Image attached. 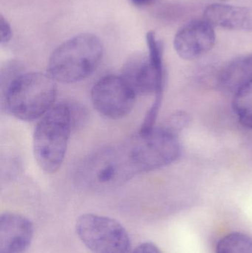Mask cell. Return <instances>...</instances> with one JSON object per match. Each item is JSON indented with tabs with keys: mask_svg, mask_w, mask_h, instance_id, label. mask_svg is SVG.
<instances>
[{
	"mask_svg": "<svg viewBox=\"0 0 252 253\" xmlns=\"http://www.w3.org/2000/svg\"><path fill=\"white\" fill-rule=\"evenodd\" d=\"M132 253H163V252L155 244L145 242L138 246Z\"/></svg>",
	"mask_w": 252,
	"mask_h": 253,
	"instance_id": "17",
	"label": "cell"
},
{
	"mask_svg": "<svg viewBox=\"0 0 252 253\" xmlns=\"http://www.w3.org/2000/svg\"><path fill=\"white\" fill-rule=\"evenodd\" d=\"M148 55L135 54L124 64L122 78L137 95H155L162 102L164 87V44L153 31L146 35Z\"/></svg>",
	"mask_w": 252,
	"mask_h": 253,
	"instance_id": "5",
	"label": "cell"
},
{
	"mask_svg": "<svg viewBox=\"0 0 252 253\" xmlns=\"http://www.w3.org/2000/svg\"><path fill=\"white\" fill-rule=\"evenodd\" d=\"M104 47L94 34H78L61 44L50 56L48 74L56 82L78 83L90 77L102 62Z\"/></svg>",
	"mask_w": 252,
	"mask_h": 253,
	"instance_id": "1",
	"label": "cell"
},
{
	"mask_svg": "<svg viewBox=\"0 0 252 253\" xmlns=\"http://www.w3.org/2000/svg\"><path fill=\"white\" fill-rule=\"evenodd\" d=\"M34 237V226L28 218L13 212L0 217V253H25Z\"/></svg>",
	"mask_w": 252,
	"mask_h": 253,
	"instance_id": "10",
	"label": "cell"
},
{
	"mask_svg": "<svg viewBox=\"0 0 252 253\" xmlns=\"http://www.w3.org/2000/svg\"><path fill=\"white\" fill-rule=\"evenodd\" d=\"M233 109L241 124L252 129V83L235 95Z\"/></svg>",
	"mask_w": 252,
	"mask_h": 253,
	"instance_id": "14",
	"label": "cell"
},
{
	"mask_svg": "<svg viewBox=\"0 0 252 253\" xmlns=\"http://www.w3.org/2000/svg\"><path fill=\"white\" fill-rule=\"evenodd\" d=\"M155 1V0H130V1L136 7H144V6L149 5Z\"/></svg>",
	"mask_w": 252,
	"mask_h": 253,
	"instance_id": "18",
	"label": "cell"
},
{
	"mask_svg": "<svg viewBox=\"0 0 252 253\" xmlns=\"http://www.w3.org/2000/svg\"><path fill=\"white\" fill-rule=\"evenodd\" d=\"M76 233L93 253H129L130 239L118 221L96 214L81 215L76 221Z\"/></svg>",
	"mask_w": 252,
	"mask_h": 253,
	"instance_id": "7",
	"label": "cell"
},
{
	"mask_svg": "<svg viewBox=\"0 0 252 253\" xmlns=\"http://www.w3.org/2000/svg\"><path fill=\"white\" fill-rule=\"evenodd\" d=\"M214 27L205 19H194L176 34L174 48L184 60H195L210 52L216 44Z\"/></svg>",
	"mask_w": 252,
	"mask_h": 253,
	"instance_id": "9",
	"label": "cell"
},
{
	"mask_svg": "<svg viewBox=\"0 0 252 253\" xmlns=\"http://www.w3.org/2000/svg\"><path fill=\"white\" fill-rule=\"evenodd\" d=\"M204 19L213 27L252 32V9L244 6L216 3L206 7Z\"/></svg>",
	"mask_w": 252,
	"mask_h": 253,
	"instance_id": "11",
	"label": "cell"
},
{
	"mask_svg": "<svg viewBox=\"0 0 252 253\" xmlns=\"http://www.w3.org/2000/svg\"><path fill=\"white\" fill-rule=\"evenodd\" d=\"M216 253H252V238L242 233H232L222 238Z\"/></svg>",
	"mask_w": 252,
	"mask_h": 253,
	"instance_id": "13",
	"label": "cell"
},
{
	"mask_svg": "<svg viewBox=\"0 0 252 253\" xmlns=\"http://www.w3.org/2000/svg\"><path fill=\"white\" fill-rule=\"evenodd\" d=\"M12 37V31L10 24L2 16H0V42L1 45L7 44Z\"/></svg>",
	"mask_w": 252,
	"mask_h": 253,
	"instance_id": "16",
	"label": "cell"
},
{
	"mask_svg": "<svg viewBox=\"0 0 252 253\" xmlns=\"http://www.w3.org/2000/svg\"><path fill=\"white\" fill-rule=\"evenodd\" d=\"M252 83V53L232 59L220 71L217 84L234 96Z\"/></svg>",
	"mask_w": 252,
	"mask_h": 253,
	"instance_id": "12",
	"label": "cell"
},
{
	"mask_svg": "<svg viewBox=\"0 0 252 253\" xmlns=\"http://www.w3.org/2000/svg\"><path fill=\"white\" fill-rule=\"evenodd\" d=\"M56 81L49 74L25 73L16 77L1 90L6 109L22 121L44 117L56 100Z\"/></svg>",
	"mask_w": 252,
	"mask_h": 253,
	"instance_id": "2",
	"label": "cell"
},
{
	"mask_svg": "<svg viewBox=\"0 0 252 253\" xmlns=\"http://www.w3.org/2000/svg\"><path fill=\"white\" fill-rule=\"evenodd\" d=\"M72 123L69 104H58L38 122L34 135V153L39 168L54 173L66 155Z\"/></svg>",
	"mask_w": 252,
	"mask_h": 253,
	"instance_id": "3",
	"label": "cell"
},
{
	"mask_svg": "<svg viewBox=\"0 0 252 253\" xmlns=\"http://www.w3.org/2000/svg\"><path fill=\"white\" fill-rule=\"evenodd\" d=\"M136 97V93L121 76H105L95 83L91 90L95 109L112 120L128 115L134 106Z\"/></svg>",
	"mask_w": 252,
	"mask_h": 253,
	"instance_id": "8",
	"label": "cell"
},
{
	"mask_svg": "<svg viewBox=\"0 0 252 253\" xmlns=\"http://www.w3.org/2000/svg\"><path fill=\"white\" fill-rule=\"evenodd\" d=\"M127 141L99 150L78 167L76 177L83 184L96 189H112L122 185L140 173Z\"/></svg>",
	"mask_w": 252,
	"mask_h": 253,
	"instance_id": "4",
	"label": "cell"
},
{
	"mask_svg": "<svg viewBox=\"0 0 252 253\" xmlns=\"http://www.w3.org/2000/svg\"><path fill=\"white\" fill-rule=\"evenodd\" d=\"M221 1H229V0H221Z\"/></svg>",
	"mask_w": 252,
	"mask_h": 253,
	"instance_id": "19",
	"label": "cell"
},
{
	"mask_svg": "<svg viewBox=\"0 0 252 253\" xmlns=\"http://www.w3.org/2000/svg\"><path fill=\"white\" fill-rule=\"evenodd\" d=\"M188 122H189V117L186 114L182 112L176 113L170 117L167 124L164 126L177 132L178 131L180 130L187 126Z\"/></svg>",
	"mask_w": 252,
	"mask_h": 253,
	"instance_id": "15",
	"label": "cell"
},
{
	"mask_svg": "<svg viewBox=\"0 0 252 253\" xmlns=\"http://www.w3.org/2000/svg\"><path fill=\"white\" fill-rule=\"evenodd\" d=\"M127 141L140 173L168 166L176 162L181 153L177 132L165 126L155 127L148 133L139 132Z\"/></svg>",
	"mask_w": 252,
	"mask_h": 253,
	"instance_id": "6",
	"label": "cell"
}]
</instances>
